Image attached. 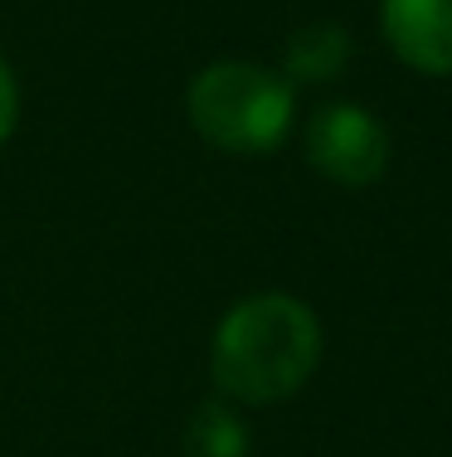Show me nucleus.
Here are the masks:
<instances>
[{"label": "nucleus", "instance_id": "f257e3e1", "mask_svg": "<svg viewBox=\"0 0 452 457\" xmlns=\"http://www.w3.org/2000/svg\"><path fill=\"white\" fill-rule=\"evenodd\" d=\"M321 355V326L307 302L263 292L249 297L214 331V385L243 404H273L297 395Z\"/></svg>", "mask_w": 452, "mask_h": 457}, {"label": "nucleus", "instance_id": "7ed1b4c3", "mask_svg": "<svg viewBox=\"0 0 452 457\" xmlns=\"http://www.w3.org/2000/svg\"><path fill=\"white\" fill-rule=\"evenodd\" d=\"M307 156L321 176H331L336 185H370L384 170L390 156V137L374 122L365 107L336 103L321 107L307 127Z\"/></svg>", "mask_w": 452, "mask_h": 457}, {"label": "nucleus", "instance_id": "39448f33", "mask_svg": "<svg viewBox=\"0 0 452 457\" xmlns=\"http://www.w3.org/2000/svg\"><path fill=\"white\" fill-rule=\"evenodd\" d=\"M346 54H350V45L341 35V25H307L287 39V73L292 79H311V83L336 79Z\"/></svg>", "mask_w": 452, "mask_h": 457}, {"label": "nucleus", "instance_id": "20e7f679", "mask_svg": "<svg viewBox=\"0 0 452 457\" xmlns=\"http://www.w3.org/2000/svg\"><path fill=\"white\" fill-rule=\"evenodd\" d=\"M384 35L418 73H452V0H384Z\"/></svg>", "mask_w": 452, "mask_h": 457}, {"label": "nucleus", "instance_id": "0eeeda50", "mask_svg": "<svg viewBox=\"0 0 452 457\" xmlns=\"http://www.w3.org/2000/svg\"><path fill=\"white\" fill-rule=\"evenodd\" d=\"M15 117H20V88L10 79V69L0 63V141L15 132Z\"/></svg>", "mask_w": 452, "mask_h": 457}, {"label": "nucleus", "instance_id": "423d86ee", "mask_svg": "<svg viewBox=\"0 0 452 457\" xmlns=\"http://www.w3.org/2000/svg\"><path fill=\"white\" fill-rule=\"evenodd\" d=\"M249 453V433L229 409L204 404L185 428V457H243Z\"/></svg>", "mask_w": 452, "mask_h": 457}, {"label": "nucleus", "instance_id": "f03ea898", "mask_svg": "<svg viewBox=\"0 0 452 457\" xmlns=\"http://www.w3.org/2000/svg\"><path fill=\"white\" fill-rule=\"evenodd\" d=\"M190 122L210 146L263 156L292 127V88L258 63H214L190 83Z\"/></svg>", "mask_w": 452, "mask_h": 457}]
</instances>
